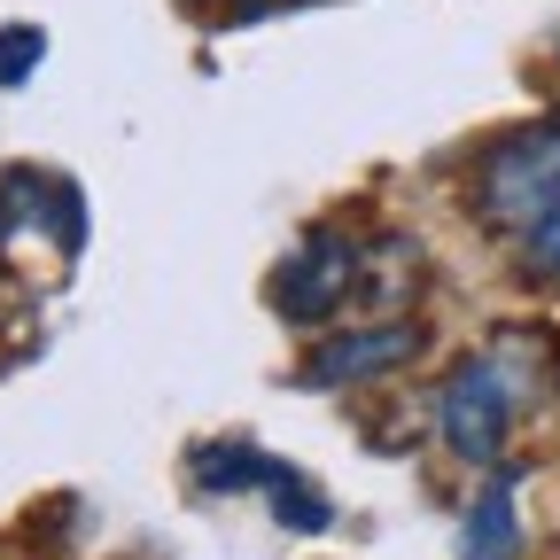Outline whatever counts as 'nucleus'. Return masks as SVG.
I'll use <instances>...</instances> for the list:
<instances>
[{
    "instance_id": "obj_1",
    "label": "nucleus",
    "mask_w": 560,
    "mask_h": 560,
    "mask_svg": "<svg viewBox=\"0 0 560 560\" xmlns=\"http://www.w3.org/2000/svg\"><path fill=\"white\" fill-rule=\"evenodd\" d=\"M482 210L499 226H537L560 210V117L514 132L499 156L482 164Z\"/></svg>"
},
{
    "instance_id": "obj_2",
    "label": "nucleus",
    "mask_w": 560,
    "mask_h": 560,
    "mask_svg": "<svg viewBox=\"0 0 560 560\" xmlns=\"http://www.w3.org/2000/svg\"><path fill=\"white\" fill-rule=\"evenodd\" d=\"M436 420H444V444H452L459 459H475V467H490V459H499V444H506V420H514V389H506L499 359H467V366L444 382Z\"/></svg>"
},
{
    "instance_id": "obj_3",
    "label": "nucleus",
    "mask_w": 560,
    "mask_h": 560,
    "mask_svg": "<svg viewBox=\"0 0 560 560\" xmlns=\"http://www.w3.org/2000/svg\"><path fill=\"white\" fill-rule=\"evenodd\" d=\"M350 265H359V257H350V242L312 234L296 265H280V289H272V304L289 312V319H327V312L342 304V289H350Z\"/></svg>"
},
{
    "instance_id": "obj_4",
    "label": "nucleus",
    "mask_w": 560,
    "mask_h": 560,
    "mask_svg": "<svg viewBox=\"0 0 560 560\" xmlns=\"http://www.w3.org/2000/svg\"><path fill=\"white\" fill-rule=\"evenodd\" d=\"M514 552H522V529H514V475H490L482 499L467 506L459 560H514Z\"/></svg>"
},
{
    "instance_id": "obj_5",
    "label": "nucleus",
    "mask_w": 560,
    "mask_h": 560,
    "mask_svg": "<svg viewBox=\"0 0 560 560\" xmlns=\"http://www.w3.org/2000/svg\"><path fill=\"white\" fill-rule=\"evenodd\" d=\"M412 350V327H366V335H342L335 350H319L312 359V382H366L382 366H397Z\"/></svg>"
},
{
    "instance_id": "obj_6",
    "label": "nucleus",
    "mask_w": 560,
    "mask_h": 560,
    "mask_svg": "<svg viewBox=\"0 0 560 560\" xmlns=\"http://www.w3.org/2000/svg\"><path fill=\"white\" fill-rule=\"evenodd\" d=\"M39 55H47V39H39L32 24H9V32H0V86H16Z\"/></svg>"
},
{
    "instance_id": "obj_7",
    "label": "nucleus",
    "mask_w": 560,
    "mask_h": 560,
    "mask_svg": "<svg viewBox=\"0 0 560 560\" xmlns=\"http://www.w3.org/2000/svg\"><path fill=\"white\" fill-rule=\"evenodd\" d=\"M272 9H304V0H242V16H272Z\"/></svg>"
}]
</instances>
